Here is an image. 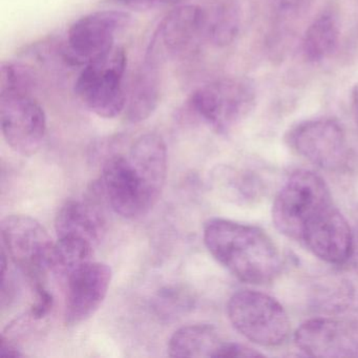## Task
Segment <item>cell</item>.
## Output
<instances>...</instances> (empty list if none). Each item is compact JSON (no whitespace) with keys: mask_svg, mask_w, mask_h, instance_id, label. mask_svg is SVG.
I'll list each match as a JSON object with an SVG mask.
<instances>
[{"mask_svg":"<svg viewBox=\"0 0 358 358\" xmlns=\"http://www.w3.org/2000/svg\"><path fill=\"white\" fill-rule=\"evenodd\" d=\"M203 238L209 253L243 282L267 284L282 269L275 243L255 226L211 219L205 224Z\"/></svg>","mask_w":358,"mask_h":358,"instance_id":"obj_1","label":"cell"},{"mask_svg":"<svg viewBox=\"0 0 358 358\" xmlns=\"http://www.w3.org/2000/svg\"><path fill=\"white\" fill-rule=\"evenodd\" d=\"M255 101L257 92L249 79L225 77L196 90L187 108L213 131L225 135L252 112Z\"/></svg>","mask_w":358,"mask_h":358,"instance_id":"obj_2","label":"cell"},{"mask_svg":"<svg viewBox=\"0 0 358 358\" xmlns=\"http://www.w3.org/2000/svg\"><path fill=\"white\" fill-rule=\"evenodd\" d=\"M127 66L124 50L113 48L85 64L75 83V94L97 116L116 118L127 108L123 85Z\"/></svg>","mask_w":358,"mask_h":358,"instance_id":"obj_3","label":"cell"},{"mask_svg":"<svg viewBox=\"0 0 358 358\" xmlns=\"http://www.w3.org/2000/svg\"><path fill=\"white\" fill-rule=\"evenodd\" d=\"M227 313L238 333L263 347L282 345L290 333V320L282 306L259 291L234 293L228 301Z\"/></svg>","mask_w":358,"mask_h":358,"instance_id":"obj_4","label":"cell"},{"mask_svg":"<svg viewBox=\"0 0 358 358\" xmlns=\"http://www.w3.org/2000/svg\"><path fill=\"white\" fill-rule=\"evenodd\" d=\"M1 238L8 257L33 287L45 285L52 272L54 245L47 229L37 220L12 215L1 222Z\"/></svg>","mask_w":358,"mask_h":358,"instance_id":"obj_5","label":"cell"},{"mask_svg":"<svg viewBox=\"0 0 358 358\" xmlns=\"http://www.w3.org/2000/svg\"><path fill=\"white\" fill-rule=\"evenodd\" d=\"M330 203L332 198L324 180L313 171H299L278 192L272 220L280 234L299 241L307 222Z\"/></svg>","mask_w":358,"mask_h":358,"instance_id":"obj_6","label":"cell"},{"mask_svg":"<svg viewBox=\"0 0 358 358\" xmlns=\"http://www.w3.org/2000/svg\"><path fill=\"white\" fill-rule=\"evenodd\" d=\"M101 188L115 213L125 219L146 215L160 196L129 155H112L102 167Z\"/></svg>","mask_w":358,"mask_h":358,"instance_id":"obj_7","label":"cell"},{"mask_svg":"<svg viewBox=\"0 0 358 358\" xmlns=\"http://www.w3.org/2000/svg\"><path fill=\"white\" fill-rule=\"evenodd\" d=\"M286 140L299 156L324 171H341L349 159L345 131L334 119L299 123L288 131Z\"/></svg>","mask_w":358,"mask_h":358,"instance_id":"obj_8","label":"cell"},{"mask_svg":"<svg viewBox=\"0 0 358 358\" xmlns=\"http://www.w3.org/2000/svg\"><path fill=\"white\" fill-rule=\"evenodd\" d=\"M0 122L8 145L24 157L36 154L47 134V116L27 94L0 95Z\"/></svg>","mask_w":358,"mask_h":358,"instance_id":"obj_9","label":"cell"},{"mask_svg":"<svg viewBox=\"0 0 358 358\" xmlns=\"http://www.w3.org/2000/svg\"><path fill=\"white\" fill-rule=\"evenodd\" d=\"M207 41V11L201 6L185 5L169 12L159 24L150 45L163 57L186 59L198 53Z\"/></svg>","mask_w":358,"mask_h":358,"instance_id":"obj_10","label":"cell"},{"mask_svg":"<svg viewBox=\"0 0 358 358\" xmlns=\"http://www.w3.org/2000/svg\"><path fill=\"white\" fill-rule=\"evenodd\" d=\"M131 14L118 10L94 12L71 26L68 59L77 64L92 62L114 48L117 35L131 22Z\"/></svg>","mask_w":358,"mask_h":358,"instance_id":"obj_11","label":"cell"},{"mask_svg":"<svg viewBox=\"0 0 358 358\" xmlns=\"http://www.w3.org/2000/svg\"><path fill=\"white\" fill-rule=\"evenodd\" d=\"M110 266L87 262L66 278L64 322L75 326L89 320L106 299L112 282Z\"/></svg>","mask_w":358,"mask_h":358,"instance_id":"obj_12","label":"cell"},{"mask_svg":"<svg viewBox=\"0 0 358 358\" xmlns=\"http://www.w3.org/2000/svg\"><path fill=\"white\" fill-rule=\"evenodd\" d=\"M294 341L313 357H358V320H307L297 329Z\"/></svg>","mask_w":358,"mask_h":358,"instance_id":"obj_13","label":"cell"},{"mask_svg":"<svg viewBox=\"0 0 358 358\" xmlns=\"http://www.w3.org/2000/svg\"><path fill=\"white\" fill-rule=\"evenodd\" d=\"M299 241L318 259L338 265L349 261L353 231L332 202L307 222Z\"/></svg>","mask_w":358,"mask_h":358,"instance_id":"obj_14","label":"cell"},{"mask_svg":"<svg viewBox=\"0 0 358 358\" xmlns=\"http://www.w3.org/2000/svg\"><path fill=\"white\" fill-rule=\"evenodd\" d=\"M164 57L148 45L143 62L134 77L127 96L125 116L131 123L148 120L158 108L161 94V66Z\"/></svg>","mask_w":358,"mask_h":358,"instance_id":"obj_15","label":"cell"},{"mask_svg":"<svg viewBox=\"0 0 358 358\" xmlns=\"http://www.w3.org/2000/svg\"><path fill=\"white\" fill-rule=\"evenodd\" d=\"M229 343L213 324H188L173 333L169 354L171 357H225Z\"/></svg>","mask_w":358,"mask_h":358,"instance_id":"obj_16","label":"cell"},{"mask_svg":"<svg viewBox=\"0 0 358 358\" xmlns=\"http://www.w3.org/2000/svg\"><path fill=\"white\" fill-rule=\"evenodd\" d=\"M102 229L101 215L91 203L66 201L56 215L55 230L58 238L74 236L95 245L99 241Z\"/></svg>","mask_w":358,"mask_h":358,"instance_id":"obj_17","label":"cell"},{"mask_svg":"<svg viewBox=\"0 0 358 358\" xmlns=\"http://www.w3.org/2000/svg\"><path fill=\"white\" fill-rule=\"evenodd\" d=\"M338 41L336 17L331 13H322L306 31L301 43L303 57L309 62H322L334 53Z\"/></svg>","mask_w":358,"mask_h":358,"instance_id":"obj_18","label":"cell"},{"mask_svg":"<svg viewBox=\"0 0 358 358\" xmlns=\"http://www.w3.org/2000/svg\"><path fill=\"white\" fill-rule=\"evenodd\" d=\"M207 11V41L217 47L234 43L240 30L238 0H217Z\"/></svg>","mask_w":358,"mask_h":358,"instance_id":"obj_19","label":"cell"},{"mask_svg":"<svg viewBox=\"0 0 358 358\" xmlns=\"http://www.w3.org/2000/svg\"><path fill=\"white\" fill-rule=\"evenodd\" d=\"M94 246L89 241L80 238H58L54 245L52 272L66 278L76 268L92 261Z\"/></svg>","mask_w":358,"mask_h":358,"instance_id":"obj_20","label":"cell"},{"mask_svg":"<svg viewBox=\"0 0 358 358\" xmlns=\"http://www.w3.org/2000/svg\"><path fill=\"white\" fill-rule=\"evenodd\" d=\"M36 79L30 69L14 62H3L0 68V95L27 94L31 95Z\"/></svg>","mask_w":358,"mask_h":358,"instance_id":"obj_21","label":"cell"},{"mask_svg":"<svg viewBox=\"0 0 358 358\" xmlns=\"http://www.w3.org/2000/svg\"><path fill=\"white\" fill-rule=\"evenodd\" d=\"M35 292L34 303L30 310V317L33 320H41L49 315L54 305L52 293L49 292L45 285L33 287Z\"/></svg>","mask_w":358,"mask_h":358,"instance_id":"obj_22","label":"cell"},{"mask_svg":"<svg viewBox=\"0 0 358 358\" xmlns=\"http://www.w3.org/2000/svg\"><path fill=\"white\" fill-rule=\"evenodd\" d=\"M314 0H280V12L282 17L296 20L307 13Z\"/></svg>","mask_w":358,"mask_h":358,"instance_id":"obj_23","label":"cell"},{"mask_svg":"<svg viewBox=\"0 0 358 358\" xmlns=\"http://www.w3.org/2000/svg\"><path fill=\"white\" fill-rule=\"evenodd\" d=\"M110 1L129 9L145 11V10L158 9V8L176 5L183 0H110Z\"/></svg>","mask_w":358,"mask_h":358,"instance_id":"obj_24","label":"cell"},{"mask_svg":"<svg viewBox=\"0 0 358 358\" xmlns=\"http://www.w3.org/2000/svg\"><path fill=\"white\" fill-rule=\"evenodd\" d=\"M349 261L351 262L352 267L358 272V227L353 232V242H352L351 255Z\"/></svg>","mask_w":358,"mask_h":358,"instance_id":"obj_25","label":"cell"},{"mask_svg":"<svg viewBox=\"0 0 358 358\" xmlns=\"http://www.w3.org/2000/svg\"><path fill=\"white\" fill-rule=\"evenodd\" d=\"M352 108H353L354 118L358 124V83L352 91Z\"/></svg>","mask_w":358,"mask_h":358,"instance_id":"obj_26","label":"cell"}]
</instances>
